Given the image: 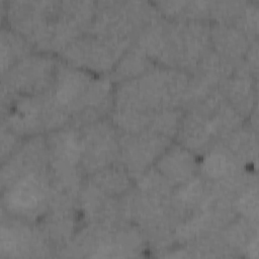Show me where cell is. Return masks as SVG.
I'll return each mask as SVG.
<instances>
[{
    "instance_id": "obj_1",
    "label": "cell",
    "mask_w": 259,
    "mask_h": 259,
    "mask_svg": "<svg viewBox=\"0 0 259 259\" xmlns=\"http://www.w3.org/2000/svg\"><path fill=\"white\" fill-rule=\"evenodd\" d=\"M190 73L156 66L141 76L115 84L113 108L154 112L181 108Z\"/></svg>"
},
{
    "instance_id": "obj_2",
    "label": "cell",
    "mask_w": 259,
    "mask_h": 259,
    "mask_svg": "<svg viewBox=\"0 0 259 259\" xmlns=\"http://www.w3.org/2000/svg\"><path fill=\"white\" fill-rule=\"evenodd\" d=\"M161 16L154 2L96 1L94 17L87 32L104 38L130 41L134 45L141 31Z\"/></svg>"
},
{
    "instance_id": "obj_3",
    "label": "cell",
    "mask_w": 259,
    "mask_h": 259,
    "mask_svg": "<svg viewBox=\"0 0 259 259\" xmlns=\"http://www.w3.org/2000/svg\"><path fill=\"white\" fill-rule=\"evenodd\" d=\"M1 104V123L21 138L46 135L68 126L71 121L70 116L57 108L47 93L3 97Z\"/></svg>"
},
{
    "instance_id": "obj_4",
    "label": "cell",
    "mask_w": 259,
    "mask_h": 259,
    "mask_svg": "<svg viewBox=\"0 0 259 259\" xmlns=\"http://www.w3.org/2000/svg\"><path fill=\"white\" fill-rule=\"evenodd\" d=\"M210 50V21L170 20L157 65L191 73Z\"/></svg>"
},
{
    "instance_id": "obj_5",
    "label": "cell",
    "mask_w": 259,
    "mask_h": 259,
    "mask_svg": "<svg viewBox=\"0 0 259 259\" xmlns=\"http://www.w3.org/2000/svg\"><path fill=\"white\" fill-rule=\"evenodd\" d=\"M59 57L32 52L1 73V98L9 96L41 95L51 88Z\"/></svg>"
},
{
    "instance_id": "obj_6",
    "label": "cell",
    "mask_w": 259,
    "mask_h": 259,
    "mask_svg": "<svg viewBox=\"0 0 259 259\" xmlns=\"http://www.w3.org/2000/svg\"><path fill=\"white\" fill-rule=\"evenodd\" d=\"M1 192L2 212L35 224L50 208L49 167L18 179Z\"/></svg>"
},
{
    "instance_id": "obj_7",
    "label": "cell",
    "mask_w": 259,
    "mask_h": 259,
    "mask_svg": "<svg viewBox=\"0 0 259 259\" xmlns=\"http://www.w3.org/2000/svg\"><path fill=\"white\" fill-rule=\"evenodd\" d=\"M132 46L130 41L104 38L86 32L71 42L58 57L63 62L94 75H108Z\"/></svg>"
},
{
    "instance_id": "obj_8",
    "label": "cell",
    "mask_w": 259,
    "mask_h": 259,
    "mask_svg": "<svg viewBox=\"0 0 259 259\" xmlns=\"http://www.w3.org/2000/svg\"><path fill=\"white\" fill-rule=\"evenodd\" d=\"M81 138L80 169L87 178L118 161V132L107 117L79 128Z\"/></svg>"
},
{
    "instance_id": "obj_9",
    "label": "cell",
    "mask_w": 259,
    "mask_h": 259,
    "mask_svg": "<svg viewBox=\"0 0 259 259\" xmlns=\"http://www.w3.org/2000/svg\"><path fill=\"white\" fill-rule=\"evenodd\" d=\"M172 142V140L150 131L138 134L118 133V161L136 180L142 173L154 166Z\"/></svg>"
},
{
    "instance_id": "obj_10",
    "label": "cell",
    "mask_w": 259,
    "mask_h": 259,
    "mask_svg": "<svg viewBox=\"0 0 259 259\" xmlns=\"http://www.w3.org/2000/svg\"><path fill=\"white\" fill-rule=\"evenodd\" d=\"M1 257H48L54 252L34 224L2 212Z\"/></svg>"
},
{
    "instance_id": "obj_11",
    "label": "cell",
    "mask_w": 259,
    "mask_h": 259,
    "mask_svg": "<svg viewBox=\"0 0 259 259\" xmlns=\"http://www.w3.org/2000/svg\"><path fill=\"white\" fill-rule=\"evenodd\" d=\"M49 163L45 135L24 138L15 151L1 162V190L30 173L47 169Z\"/></svg>"
},
{
    "instance_id": "obj_12",
    "label": "cell",
    "mask_w": 259,
    "mask_h": 259,
    "mask_svg": "<svg viewBox=\"0 0 259 259\" xmlns=\"http://www.w3.org/2000/svg\"><path fill=\"white\" fill-rule=\"evenodd\" d=\"M78 209L84 224L119 225L124 220L119 197H112L85 179L78 200Z\"/></svg>"
},
{
    "instance_id": "obj_13",
    "label": "cell",
    "mask_w": 259,
    "mask_h": 259,
    "mask_svg": "<svg viewBox=\"0 0 259 259\" xmlns=\"http://www.w3.org/2000/svg\"><path fill=\"white\" fill-rule=\"evenodd\" d=\"M78 208L49 209L35 224V228L54 252H60L83 225Z\"/></svg>"
},
{
    "instance_id": "obj_14",
    "label": "cell",
    "mask_w": 259,
    "mask_h": 259,
    "mask_svg": "<svg viewBox=\"0 0 259 259\" xmlns=\"http://www.w3.org/2000/svg\"><path fill=\"white\" fill-rule=\"evenodd\" d=\"M221 93L246 120L257 106V77L248 69L244 60L237 65L234 73L219 87Z\"/></svg>"
},
{
    "instance_id": "obj_15",
    "label": "cell",
    "mask_w": 259,
    "mask_h": 259,
    "mask_svg": "<svg viewBox=\"0 0 259 259\" xmlns=\"http://www.w3.org/2000/svg\"><path fill=\"white\" fill-rule=\"evenodd\" d=\"M154 166L176 187L199 174V157L173 141L158 158Z\"/></svg>"
},
{
    "instance_id": "obj_16",
    "label": "cell",
    "mask_w": 259,
    "mask_h": 259,
    "mask_svg": "<svg viewBox=\"0 0 259 259\" xmlns=\"http://www.w3.org/2000/svg\"><path fill=\"white\" fill-rule=\"evenodd\" d=\"M175 142L200 157L219 140L207 116L184 110Z\"/></svg>"
},
{
    "instance_id": "obj_17",
    "label": "cell",
    "mask_w": 259,
    "mask_h": 259,
    "mask_svg": "<svg viewBox=\"0 0 259 259\" xmlns=\"http://www.w3.org/2000/svg\"><path fill=\"white\" fill-rule=\"evenodd\" d=\"M248 167L244 166L221 141L199 157V175L210 182L230 179Z\"/></svg>"
},
{
    "instance_id": "obj_18",
    "label": "cell",
    "mask_w": 259,
    "mask_h": 259,
    "mask_svg": "<svg viewBox=\"0 0 259 259\" xmlns=\"http://www.w3.org/2000/svg\"><path fill=\"white\" fill-rule=\"evenodd\" d=\"M252 41L233 24L210 22V48L234 64L244 60Z\"/></svg>"
},
{
    "instance_id": "obj_19",
    "label": "cell",
    "mask_w": 259,
    "mask_h": 259,
    "mask_svg": "<svg viewBox=\"0 0 259 259\" xmlns=\"http://www.w3.org/2000/svg\"><path fill=\"white\" fill-rule=\"evenodd\" d=\"M50 162L80 167L81 138L79 128L65 126L45 135Z\"/></svg>"
},
{
    "instance_id": "obj_20",
    "label": "cell",
    "mask_w": 259,
    "mask_h": 259,
    "mask_svg": "<svg viewBox=\"0 0 259 259\" xmlns=\"http://www.w3.org/2000/svg\"><path fill=\"white\" fill-rule=\"evenodd\" d=\"M219 235L237 255L248 253L257 256L258 250V221L237 215L232 222L221 229Z\"/></svg>"
},
{
    "instance_id": "obj_21",
    "label": "cell",
    "mask_w": 259,
    "mask_h": 259,
    "mask_svg": "<svg viewBox=\"0 0 259 259\" xmlns=\"http://www.w3.org/2000/svg\"><path fill=\"white\" fill-rule=\"evenodd\" d=\"M87 179L112 197H121L135 186L134 178L119 161L92 173Z\"/></svg>"
},
{
    "instance_id": "obj_22",
    "label": "cell",
    "mask_w": 259,
    "mask_h": 259,
    "mask_svg": "<svg viewBox=\"0 0 259 259\" xmlns=\"http://www.w3.org/2000/svg\"><path fill=\"white\" fill-rule=\"evenodd\" d=\"M221 142L246 167L256 169L258 158V133L244 124L226 136Z\"/></svg>"
},
{
    "instance_id": "obj_23",
    "label": "cell",
    "mask_w": 259,
    "mask_h": 259,
    "mask_svg": "<svg viewBox=\"0 0 259 259\" xmlns=\"http://www.w3.org/2000/svg\"><path fill=\"white\" fill-rule=\"evenodd\" d=\"M160 13L176 21H209L210 1L204 0H174L156 1Z\"/></svg>"
},
{
    "instance_id": "obj_24",
    "label": "cell",
    "mask_w": 259,
    "mask_h": 259,
    "mask_svg": "<svg viewBox=\"0 0 259 259\" xmlns=\"http://www.w3.org/2000/svg\"><path fill=\"white\" fill-rule=\"evenodd\" d=\"M157 65L143 52L132 46L107 75L114 83H120L141 76Z\"/></svg>"
},
{
    "instance_id": "obj_25",
    "label": "cell",
    "mask_w": 259,
    "mask_h": 259,
    "mask_svg": "<svg viewBox=\"0 0 259 259\" xmlns=\"http://www.w3.org/2000/svg\"><path fill=\"white\" fill-rule=\"evenodd\" d=\"M34 52L32 46L19 33L6 26L1 27V72Z\"/></svg>"
},
{
    "instance_id": "obj_26",
    "label": "cell",
    "mask_w": 259,
    "mask_h": 259,
    "mask_svg": "<svg viewBox=\"0 0 259 259\" xmlns=\"http://www.w3.org/2000/svg\"><path fill=\"white\" fill-rule=\"evenodd\" d=\"M154 112L112 108L108 118L118 133L138 134L150 130Z\"/></svg>"
},
{
    "instance_id": "obj_27",
    "label": "cell",
    "mask_w": 259,
    "mask_h": 259,
    "mask_svg": "<svg viewBox=\"0 0 259 259\" xmlns=\"http://www.w3.org/2000/svg\"><path fill=\"white\" fill-rule=\"evenodd\" d=\"M135 187L142 193L161 201H168L174 189V186L155 166L146 170L135 180Z\"/></svg>"
},
{
    "instance_id": "obj_28",
    "label": "cell",
    "mask_w": 259,
    "mask_h": 259,
    "mask_svg": "<svg viewBox=\"0 0 259 259\" xmlns=\"http://www.w3.org/2000/svg\"><path fill=\"white\" fill-rule=\"evenodd\" d=\"M183 113L184 110L182 108H168L155 111L149 131L175 141Z\"/></svg>"
},
{
    "instance_id": "obj_29",
    "label": "cell",
    "mask_w": 259,
    "mask_h": 259,
    "mask_svg": "<svg viewBox=\"0 0 259 259\" xmlns=\"http://www.w3.org/2000/svg\"><path fill=\"white\" fill-rule=\"evenodd\" d=\"M248 1L229 0V1H210L209 21L235 24L242 16Z\"/></svg>"
},
{
    "instance_id": "obj_30",
    "label": "cell",
    "mask_w": 259,
    "mask_h": 259,
    "mask_svg": "<svg viewBox=\"0 0 259 259\" xmlns=\"http://www.w3.org/2000/svg\"><path fill=\"white\" fill-rule=\"evenodd\" d=\"M234 206L238 215L258 221V183L253 184L243 190L235 199Z\"/></svg>"
},
{
    "instance_id": "obj_31",
    "label": "cell",
    "mask_w": 259,
    "mask_h": 259,
    "mask_svg": "<svg viewBox=\"0 0 259 259\" xmlns=\"http://www.w3.org/2000/svg\"><path fill=\"white\" fill-rule=\"evenodd\" d=\"M258 18H259V6L258 2L248 1V4L239 18L234 24L240 30H242L250 39H258Z\"/></svg>"
},
{
    "instance_id": "obj_32",
    "label": "cell",
    "mask_w": 259,
    "mask_h": 259,
    "mask_svg": "<svg viewBox=\"0 0 259 259\" xmlns=\"http://www.w3.org/2000/svg\"><path fill=\"white\" fill-rule=\"evenodd\" d=\"M23 139L1 123V162L15 151Z\"/></svg>"
}]
</instances>
